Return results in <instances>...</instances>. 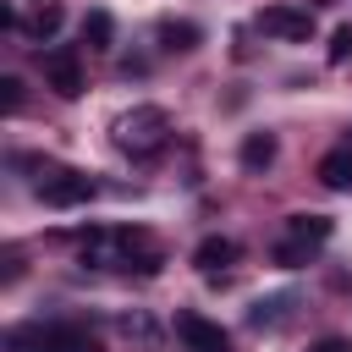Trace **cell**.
Returning <instances> with one entry per match:
<instances>
[{
    "label": "cell",
    "mask_w": 352,
    "mask_h": 352,
    "mask_svg": "<svg viewBox=\"0 0 352 352\" xmlns=\"http://www.w3.org/2000/svg\"><path fill=\"white\" fill-rule=\"evenodd\" d=\"M352 55V28H336V38H330V60H346Z\"/></svg>",
    "instance_id": "cell-17"
},
{
    "label": "cell",
    "mask_w": 352,
    "mask_h": 352,
    "mask_svg": "<svg viewBox=\"0 0 352 352\" xmlns=\"http://www.w3.org/2000/svg\"><path fill=\"white\" fill-rule=\"evenodd\" d=\"M165 138H170V116H165L160 104H132V110L116 116V126H110V143H116L121 154H132V160L160 154Z\"/></svg>",
    "instance_id": "cell-2"
},
{
    "label": "cell",
    "mask_w": 352,
    "mask_h": 352,
    "mask_svg": "<svg viewBox=\"0 0 352 352\" xmlns=\"http://www.w3.org/2000/svg\"><path fill=\"white\" fill-rule=\"evenodd\" d=\"M82 44L88 50H110L116 44V16L110 11H88L82 16Z\"/></svg>",
    "instance_id": "cell-12"
},
{
    "label": "cell",
    "mask_w": 352,
    "mask_h": 352,
    "mask_svg": "<svg viewBox=\"0 0 352 352\" xmlns=\"http://www.w3.org/2000/svg\"><path fill=\"white\" fill-rule=\"evenodd\" d=\"M0 110H6V116L22 110V77H0Z\"/></svg>",
    "instance_id": "cell-16"
},
{
    "label": "cell",
    "mask_w": 352,
    "mask_h": 352,
    "mask_svg": "<svg viewBox=\"0 0 352 352\" xmlns=\"http://www.w3.org/2000/svg\"><path fill=\"white\" fill-rule=\"evenodd\" d=\"M330 220L324 214H292L286 220V236L275 242V264H286V270H297V264H308L314 258V248H324L330 242Z\"/></svg>",
    "instance_id": "cell-3"
},
{
    "label": "cell",
    "mask_w": 352,
    "mask_h": 352,
    "mask_svg": "<svg viewBox=\"0 0 352 352\" xmlns=\"http://www.w3.org/2000/svg\"><path fill=\"white\" fill-rule=\"evenodd\" d=\"M275 132H248L242 138V170H270L275 165Z\"/></svg>",
    "instance_id": "cell-10"
},
{
    "label": "cell",
    "mask_w": 352,
    "mask_h": 352,
    "mask_svg": "<svg viewBox=\"0 0 352 352\" xmlns=\"http://www.w3.org/2000/svg\"><path fill=\"white\" fill-rule=\"evenodd\" d=\"M319 182H324L330 192H346V187H352V148H330V154L319 160Z\"/></svg>",
    "instance_id": "cell-11"
},
{
    "label": "cell",
    "mask_w": 352,
    "mask_h": 352,
    "mask_svg": "<svg viewBox=\"0 0 352 352\" xmlns=\"http://www.w3.org/2000/svg\"><path fill=\"white\" fill-rule=\"evenodd\" d=\"M198 38V22H160V50H192Z\"/></svg>",
    "instance_id": "cell-14"
},
{
    "label": "cell",
    "mask_w": 352,
    "mask_h": 352,
    "mask_svg": "<svg viewBox=\"0 0 352 352\" xmlns=\"http://www.w3.org/2000/svg\"><path fill=\"white\" fill-rule=\"evenodd\" d=\"M33 192H38L50 209H77V204H88V198H94V176L55 165V170H44V176L33 182Z\"/></svg>",
    "instance_id": "cell-5"
},
{
    "label": "cell",
    "mask_w": 352,
    "mask_h": 352,
    "mask_svg": "<svg viewBox=\"0 0 352 352\" xmlns=\"http://www.w3.org/2000/svg\"><path fill=\"white\" fill-rule=\"evenodd\" d=\"M242 258V248L231 242V236H204L198 248H192V264L204 270V275H214V270H226V264H236Z\"/></svg>",
    "instance_id": "cell-9"
},
{
    "label": "cell",
    "mask_w": 352,
    "mask_h": 352,
    "mask_svg": "<svg viewBox=\"0 0 352 352\" xmlns=\"http://www.w3.org/2000/svg\"><path fill=\"white\" fill-rule=\"evenodd\" d=\"M82 264L94 270H160V248L143 231H88L82 236Z\"/></svg>",
    "instance_id": "cell-1"
},
{
    "label": "cell",
    "mask_w": 352,
    "mask_h": 352,
    "mask_svg": "<svg viewBox=\"0 0 352 352\" xmlns=\"http://www.w3.org/2000/svg\"><path fill=\"white\" fill-rule=\"evenodd\" d=\"M286 308H292V297H264V302H253V314H248V319L264 330V324H280V319H286Z\"/></svg>",
    "instance_id": "cell-15"
},
{
    "label": "cell",
    "mask_w": 352,
    "mask_h": 352,
    "mask_svg": "<svg viewBox=\"0 0 352 352\" xmlns=\"http://www.w3.org/2000/svg\"><path fill=\"white\" fill-rule=\"evenodd\" d=\"M60 22H66V6H60V0H38V11H33V22H28V33H33V38H55V33H60Z\"/></svg>",
    "instance_id": "cell-13"
},
{
    "label": "cell",
    "mask_w": 352,
    "mask_h": 352,
    "mask_svg": "<svg viewBox=\"0 0 352 352\" xmlns=\"http://www.w3.org/2000/svg\"><path fill=\"white\" fill-rule=\"evenodd\" d=\"M258 33H270L280 44H302V38H314V11H302V6H264L258 11Z\"/></svg>",
    "instance_id": "cell-6"
},
{
    "label": "cell",
    "mask_w": 352,
    "mask_h": 352,
    "mask_svg": "<svg viewBox=\"0 0 352 352\" xmlns=\"http://www.w3.org/2000/svg\"><path fill=\"white\" fill-rule=\"evenodd\" d=\"M44 88H55L60 99L82 94V60H77V50H50L44 55Z\"/></svg>",
    "instance_id": "cell-8"
},
{
    "label": "cell",
    "mask_w": 352,
    "mask_h": 352,
    "mask_svg": "<svg viewBox=\"0 0 352 352\" xmlns=\"http://www.w3.org/2000/svg\"><path fill=\"white\" fill-rule=\"evenodd\" d=\"M6 352H94V341L72 324H16L6 330Z\"/></svg>",
    "instance_id": "cell-4"
},
{
    "label": "cell",
    "mask_w": 352,
    "mask_h": 352,
    "mask_svg": "<svg viewBox=\"0 0 352 352\" xmlns=\"http://www.w3.org/2000/svg\"><path fill=\"white\" fill-rule=\"evenodd\" d=\"M308 352H352L346 341H319V346H308Z\"/></svg>",
    "instance_id": "cell-18"
},
{
    "label": "cell",
    "mask_w": 352,
    "mask_h": 352,
    "mask_svg": "<svg viewBox=\"0 0 352 352\" xmlns=\"http://www.w3.org/2000/svg\"><path fill=\"white\" fill-rule=\"evenodd\" d=\"M176 336L187 352H231V336L204 314H176Z\"/></svg>",
    "instance_id": "cell-7"
}]
</instances>
